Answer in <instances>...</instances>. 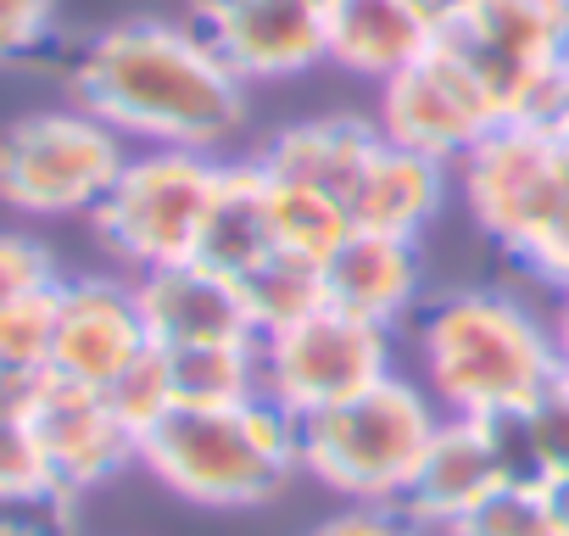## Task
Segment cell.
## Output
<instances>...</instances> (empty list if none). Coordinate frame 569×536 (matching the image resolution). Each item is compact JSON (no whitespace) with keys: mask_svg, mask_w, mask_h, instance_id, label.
Wrapping results in <instances>:
<instances>
[{"mask_svg":"<svg viewBox=\"0 0 569 536\" xmlns=\"http://www.w3.org/2000/svg\"><path fill=\"white\" fill-rule=\"evenodd\" d=\"M447 536H563V530H558V514L541 486H497Z\"/></svg>","mask_w":569,"mask_h":536,"instance_id":"484cf974","label":"cell"},{"mask_svg":"<svg viewBox=\"0 0 569 536\" xmlns=\"http://www.w3.org/2000/svg\"><path fill=\"white\" fill-rule=\"evenodd\" d=\"M419 358L430 397L458 419L519 408L563 375L552 330H541L536 314L497 291H463L436 302L419 330Z\"/></svg>","mask_w":569,"mask_h":536,"instance_id":"3957f363","label":"cell"},{"mask_svg":"<svg viewBox=\"0 0 569 536\" xmlns=\"http://www.w3.org/2000/svg\"><path fill=\"white\" fill-rule=\"evenodd\" d=\"M313 536H413V519L397 503H352L347 514L313 525Z\"/></svg>","mask_w":569,"mask_h":536,"instance_id":"1f68e13d","label":"cell"},{"mask_svg":"<svg viewBox=\"0 0 569 536\" xmlns=\"http://www.w3.org/2000/svg\"><path fill=\"white\" fill-rule=\"evenodd\" d=\"M268 251H273L268 173L257 162L218 168V185H212V201H207V218H201V240H196V262L240 280L246 268Z\"/></svg>","mask_w":569,"mask_h":536,"instance_id":"d6986e66","label":"cell"},{"mask_svg":"<svg viewBox=\"0 0 569 536\" xmlns=\"http://www.w3.org/2000/svg\"><path fill=\"white\" fill-rule=\"evenodd\" d=\"M497 123H502L497 96L447 40H436L419 62L386 79V96H380V135L436 162H463Z\"/></svg>","mask_w":569,"mask_h":536,"instance_id":"9c48e42d","label":"cell"},{"mask_svg":"<svg viewBox=\"0 0 569 536\" xmlns=\"http://www.w3.org/2000/svg\"><path fill=\"white\" fill-rule=\"evenodd\" d=\"M201 34L240 85L297 79L313 62H330L325 0H207Z\"/></svg>","mask_w":569,"mask_h":536,"instance_id":"30bf717a","label":"cell"},{"mask_svg":"<svg viewBox=\"0 0 569 536\" xmlns=\"http://www.w3.org/2000/svg\"><path fill=\"white\" fill-rule=\"evenodd\" d=\"M530 414V436H536V453L547 464V486L558 475H569V375H558L541 397L525 403Z\"/></svg>","mask_w":569,"mask_h":536,"instance_id":"f546056e","label":"cell"},{"mask_svg":"<svg viewBox=\"0 0 569 536\" xmlns=\"http://www.w3.org/2000/svg\"><path fill=\"white\" fill-rule=\"evenodd\" d=\"M475 425H480V436H486V453H491L502 486H541V492H547V464H541V453H536L525 403H519V408L480 414Z\"/></svg>","mask_w":569,"mask_h":536,"instance_id":"83f0119b","label":"cell"},{"mask_svg":"<svg viewBox=\"0 0 569 536\" xmlns=\"http://www.w3.org/2000/svg\"><path fill=\"white\" fill-rule=\"evenodd\" d=\"M563 375H569V369H563Z\"/></svg>","mask_w":569,"mask_h":536,"instance_id":"74e56055","label":"cell"},{"mask_svg":"<svg viewBox=\"0 0 569 536\" xmlns=\"http://www.w3.org/2000/svg\"><path fill=\"white\" fill-rule=\"evenodd\" d=\"M168 353V347H162ZM173 397L184 408H229L262 397V341H212L168 353Z\"/></svg>","mask_w":569,"mask_h":536,"instance_id":"603a6c76","label":"cell"},{"mask_svg":"<svg viewBox=\"0 0 569 536\" xmlns=\"http://www.w3.org/2000/svg\"><path fill=\"white\" fill-rule=\"evenodd\" d=\"M480 7V0H413V12L436 29V34H447V29H458V23H469V12Z\"/></svg>","mask_w":569,"mask_h":536,"instance_id":"836d02e7","label":"cell"},{"mask_svg":"<svg viewBox=\"0 0 569 536\" xmlns=\"http://www.w3.org/2000/svg\"><path fill=\"white\" fill-rule=\"evenodd\" d=\"M458 168H463V196H469L475 224L519 257H530V246L547 235V224L569 201L558 129H541V123L502 118Z\"/></svg>","mask_w":569,"mask_h":536,"instance_id":"ba28073f","label":"cell"},{"mask_svg":"<svg viewBox=\"0 0 569 536\" xmlns=\"http://www.w3.org/2000/svg\"><path fill=\"white\" fill-rule=\"evenodd\" d=\"M129 151L96 112H34L0 135V201L29 218L96 212Z\"/></svg>","mask_w":569,"mask_h":536,"instance_id":"5b68a950","label":"cell"},{"mask_svg":"<svg viewBox=\"0 0 569 536\" xmlns=\"http://www.w3.org/2000/svg\"><path fill=\"white\" fill-rule=\"evenodd\" d=\"M375 146H380V129H369L358 118H313V123H297V129L273 135L262 146L257 168L268 179H291V185L325 190L352 212V190H358Z\"/></svg>","mask_w":569,"mask_h":536,"instance_id":"2e32d148","label":"cell"},{"mask_svg":"<svg viewBox=\"0 0 569 536\" xmlns=\"http://www.w3.org/2000/svg\"><path fill=\"white\" fill-rule=\"evenodd\" d=\"M441 201H447V162L402 151L380 135V146H375V157H369V168L352 190V224L419 240L425 224H436Z\"/></svg>","mask_w":569,"mask_h":536,"instance_id":"e0dca14e","label":"cell"},{"mask_svg":"<svg viewBox=\"0 0 569 536\" xmlns=\"http://www.w3.org/2000/svg\"><path fill=\"white\" fill-rule=\"evenodd\" d=\"M218 185V162L207 151L151 146L123 162L118 185L96 207V235L112 246V257L146 268L190 262L201 240V218Z\"/></svg>","mask_w":569,"mask_h":536,"instance_id":"8992f818","label":"cell"},{"mask_svg":"<svg viewBox=\"0 0 569 536\" xmlns=\"http://www.w3.org/2000/svg\"><path fill=\"white\" fill-rule=\"evenodd\" d=\"M57 23V0H0V62L34 51Z\"/></svg>","mask_w":569,"mask_h":536,"instance_id":"4dcf8cb0","label":"cell"},{"mask_svg":"<svg viewBox=\"0 0 569 536\" xmlns=\"http://www.w3.org/2000/svg\"><path fill=\"white\" fill-rule=\"evenodd\" d=\"M552 341H558V358H563V369H569V286H563V302H558V330H552Z\"/></svg>","mask_w":569,"mask_h":536,"instance_id":"d590c367","label":"cell"},{"mask_svg":"<svg viewBox=\"0 0 569 536\" xmlns=\"http://www.w3.org/2000/svg\"><path fill=\"white\" fill-rule=\"evenodd\" d=\"M146 347L151 336H146L134 286H118V280H62L57 286L51 380L107 391Z\"/></svg>","mask_w":569,"mask_h":536,"instance_id":"8fae6325","label":"cell"},{"mask_svg":"<svg viewBox=\"0 0 569 536\" xmlns=\"http://www.w3.org/2000/svg\"><path fill=\"white\" fill-rule=\"evenodd\" d=\"M34 436L46 447L51 480L57 492L79 497L101 480H112L129 458H140V436L112 414V403L90 386H68V380H46V391L29 408Z\"/></svg>","mask_w":569,"mask_h":536,"instance_id":"7c38bea8","label":"cell"},{"mask_svg":"<svg viewBox=\"0 0 569 536\" xmlns=\"http://www.w3.org/2000/svg\"><path fill=\"white\" fill-rule=\"evenodd\" d=\"M391 380V330L341 308H319L262 336V397L291 419L325 414Z\"/></svg>","mask_w":569,"mask_h":536,"instance_id":"52a82bcc","label":"cell"},{"mask_svg":"<svg viewBox=\"0 0 569 536\" xmlns=\"http://www.w3.org/2000/svg\"><path fill=\"white\" fill-rule=\"evenodd\" d=\"M268 218H273V246L302 251L313 262H325L352 235V212L336 196L291 185V179H268Z\"/></svg>","mask_w":569,"mask_h":536,"instance_id":"cb8c5ba5","label":"cell"},{"mask_svg":"<svg viewBox=\"0 0 569 536\" xmlns=\"http://www.w3.org/2000/svg\"><path fill=\"white\" fill-rule=\"evenodd\" d=\"M330 62L363 79H397L436 46V29L413 12V0H330Z\"/></svg>","mask_w":569,"mask_h":536,"instance_id":"ac0fdd59","label":"cell"},{"mask_svg":"<svg viewBox=\"0 0 569 536\" xmlns=\"http://www.w3.org/2000/svg\"><path fill=\"white\" fill-rule=\"evenodd\" d=\"M419 297V251L402 235L358 229L325 257V302L375 325H397Z\"/></svg>","mask_w":569,"mask_h":536,"instance_id":"9a60e30c","label":"cell"},{"mask_svg":"<svg viewBox=\"0 0 569 536\" xmlns=\"http://www.w3.org/2000/svg\"><path fill=\"white\" fill-rule=\"evenodd\" d=\"M441 414L408 380H380L375 391L297 419L302 475L352 503H402Z\"/></svg>","mask_w":569,"mask_h":536,"instance_id":"277c9868","label":"cell"},{"mask_svg":"<svg viewBox=\"0 0 569 536\" xmlns=\"http://www.w3.org/2000/svg\"><path fill=\"white\" fill-rule=\"evenodd\" d=\"M51 497H68V492H57V480H51L34 419L0 414V508H29V503H51Z\"/></svg>","mask_w":569,"mask_h":536,"instance_id":"d4e9b609","label":"cell"},{"mask_svg":"<svg viewBox=\"0 0 569 536\" xmlns=\"http://www.w3.org/2000/svg\"><path fill=\"white\" fill-rule=\"evenodd\" d=\"M458 29L519 68H541L569 57V0H480Z\"/></svg>","mask_w":569,"mask_h":536,"instance_id":"44dd1931","label":"cell"},{"mask_svg":"<svg viewBox=\"0 0 569 536\" xmlns=\"http://www.w3.org/2000/svg\"><path fill=\"white\" fill-rule=\"evenodd\" d=\"M140 464L201 508H251L268 503L302 475L297 419L268 397L229 408H184L173 403L146 436Z\"/></svg>","mask_w":569,"mask_h":536,"instance_id":"7a4b0ae2","label":"cell"},{"mask_svg":"<svg viewBox=\"0 0 569 536\" xmlns=\"http://www.w3.org/2000/svg\"><path fill=\"white\" fill-rule=\"evenodd\" d=\"M57 262L51 251L23 235V229H0V308L7 302H23V297H40V291H57Z\"/></svg>","mask_w":569,"mask_h":536,"instance_id":"f1b7e54d","label":"cell"},{"mask_svg":"<svg viewBox=\"0 0 569 536\" xmlns=\"http://www.w3.org/2000/svg\"><path fill=\"white\" fill-rule=\"evenodd\" d=\"M530 268H541L547 280L569 286V201L558 207V218L547 224V235L530 246Z\"/></svg>","mask_w":569,"mask_h":536,"instance_id":"d6a6232c","label":"cell"},{"mask_svg":"<svg viewBox=\"0 0 569 536\" xmlns=\"http://www.w3.org/2000/svg\"><path fill=\"white\" fill-rule=\"evenodd\" d=\"M497 486H502V480H497V464H491V453H486L480 425L447 414V419L436 425V436H430V447H425V458H419V469H413V480H408V492H402L397 508H402L413 525H430V530L447 536V530H452L469 508H480Z\"/></svg>","mask_w":569,"mask_h":536,"instance_id":"5bb4252c","label":"cell"},{"mask_svg":"<svg viewBox=\"0 0 569 536\" xmlns=\"http://www.w3.org/2000/svg\"><path fill=\"white\" fill-rule=\"evenodd\" d=\"M79 101L118 135L212 151L246 123V85L207 34L168 23H118L79 62Z\"/></svg>","mask_w":569,"mask_h":536,"instance_id":"6da1fadb","label":"cell"},{"mask_svg":"<svg viewBox=\"0 0 569 536\" xmlns=\"http://www.w3.org/2000/svg\"><path fill=\"white\" fill-rule=\"evenodd\" d=\"M57 291L0 308V414H29L51 380Z\"/></svg>","mask_w":569,"mask_h":536,"instance_id":"ffe728a7","label":"cell"},{"mask_svg":"<svg viewBox=\"0 0 569 536\" xmlns=\"http://www.w3.org/2000/svg\"><path fill=\"white\" fill-rule=\"evenodd\" d=\"M325 7H330V0H325Z\"/></svg>","mask_w":569,"mask_h":536,"instance_id":"8d00e7d4","label":"cell"},{"mask_svg":"<svg viewBox=\"0 0 569 536\" xmlns=\"http://www.w3.org/2000/svg\"><path fill=\"white\" fill-rule=\"evenodd\" d=\"M101 397L112 403V414H118L134 436H146V430L179 403V397H173V375H168V353H162V347H146Z\"/></svg>","mask_w":569,"mask_h":536,"instance_id":"4316f807","label":"cell"},{"mask_svg":"<svg viewBox=\"0 0 569 536\" xmlns=\"http://www.w3.org/2000/svg\"><path fill=\"white\" fill-rule=\"evenodd\" d=\"M134 302L146 319L151 347H212V341H257V325L246 314V297L229 275L207 262H168L146 268L134 280Z\"/></svg>","mask_w":569,"mask_h":536,"instance_id":"4fadbf2b","label":"cell"},{"mask_svg":"<svg viewBox=\"0 0 569 536\" xmlns=\"http://www.w3.org/2000/svg\"><path fill=\"white\" fill-rule=\"evenodd\" d=\"M234 286H240L246 314H251L257 341H262V336H273V330H284V325H297V319L325 308V262L273 246L268 257H257L246 268Z\"/></svg>","mask_w":569,"mask_h":536,"instance_id":"7402d4cb","label":"cell"},{"mask_svg":"<svg viewBox=\"0 0 569 536\" xmlns=\"http://www.w3.org/2000/svg\"><path fill=\"white\" fill-rule=\"evenodd\" d=\"M547 503H552V514H558V530L569 536V475H558V480L547 486Z\"/></svg>","mask_w":569,"mask_h":536,"instance_id":"e575fe53","label":"cell"}]
</instances>
